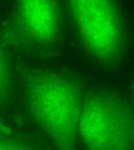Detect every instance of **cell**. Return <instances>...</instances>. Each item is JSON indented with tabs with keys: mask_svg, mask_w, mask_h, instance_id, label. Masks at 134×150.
Wrapping results in <instances>:
<instances>
[{
	"mask_svg": "<svg viewBox=\"0 0 134 150\" xmlns=\"http://www.w3.org/2000/svg\"><path fill=\"white\" fill-rule=\"evenodd\" d=\"M32 112L52 143L63 150L75 147L82 103L77 82L65 75L44 72L30 83Z\"/></svg>",
	"mask_w": 134,
	"mask_h": 150,
	"instance_id": "obj_1",
	"label": "cell"
},
{
	"mask_svg": "<svg viewBox=\"0 0 134 150\" xmlns=\"http://www.w3.org/2000/svg\"><path fill=\"white\" fill-rule=\"evenodd\" d=\"M78 133L94 150L134 149V118L128 104L110 90H93L82 104Z\"/></svg>",
	"mask_w": 134,
	"mask_h": 150,
	"instance_id": "obj_2",
	"label": "cell"
},
{
	"mask_svg": "<svg viewBox=\"0 0 134 150\" xmlns=\"http://www.w3.org/2000/svg\"><path fill=\"white\" fill-rule=\"evenodd\" d=\"M98 0H69L78 32L87 49L100 60L111 59L123 50V27L114 10L96 9L111 4Z\"/></svg>",
	"mask_w": 134,
	"mask_h": 150,
	"instance_id": "obj_3",
	"label": "cell"
},
{
	"mask_svg": "<svg viewBox=\"0 0 134 150\" xmlns=\"http://www.w3.org/2000/svg\"><path fill=\"white\" fill-rule=\"evenodd\" d=\"M8 75L6 61L0 49V93H4V90L6 88L8 79Z\"/></svg>",
	"mask_w": 134,
	"mask_h": 150,
	"instance_id": "obj_5",
	"label": "cell"
},
{
	"mask_svg": "<svg viewBox=\"0 0 134 150\" xmlns=\"http://www.w3.org/2000/svg\"><path fill=\"white\" fill-rule=\"evenodd\" d=\"M133 98H134V87L133 88Z\"/></svg>",
	"mask_w": 134,
	"mask_h": 150,
	"instance_id": "obj_6",
	"label": "cell"
},
{
	"mask_svg": "<svg viewBox=\"0 0 134 150\" xmlns=\"http://www.w3.org/2000/svg\"><path fill=\"white\" fill-rule=\"evenodd\" d=\"M21 27L30 37L48 43L57 31L59 18L55 0H18Z\"/></svg>",
	"mask_w": 134,
	"mask_h": 150,
	"instance_id": "obj_4",
	"label": "cell"
}]
</instances>
